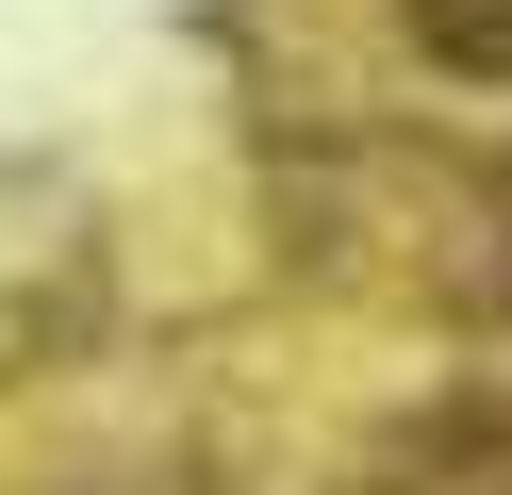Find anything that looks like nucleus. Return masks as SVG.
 <instances>
[{
    "label": "nucleus",
    "instance_id": "f257e3e1",
    "mask_svg": "<svg viewBox=\"0 0 512 495\" xmlns=\"http://www.w3.org/2000/svg\"><path fill=\"white\" fill-rule=\"evenodd\" d=\"M413 50L446 83H512V0H413Z\"/></svg>",
    "mask_w": 512,
    "mask_h": 495
}]
</instances>
